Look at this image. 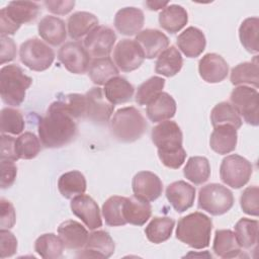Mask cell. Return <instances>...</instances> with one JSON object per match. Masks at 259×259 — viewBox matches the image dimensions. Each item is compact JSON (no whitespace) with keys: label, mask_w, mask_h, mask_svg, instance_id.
I'll list each match as a JSON object with an SVG mask.
<instances>
[{"label":"cell","mask_w":259,"mask_h":259,"mask_svg":"<svg viewBox=\"0 0 259 259\" xmlns=\"http://www.w3.org/2000/svg\"><path fill=\"white\" fill-rule=\"evenodd\" d=\"M38 138L46 148H61L73 142L78 127L61 99L54 101L38 122Z\"/></svg>","instance_id":"obj_1"},{"label":"cell","mask_w":259,"mask_h":259,"mask_svg":"<svg viewBox=\"0 0 259 259\" xmlns=\"http://www.w3.org/2000/svg\"><path fill=\"white\" fill-rule=\"evenodd\" d=\"M212 222L202 212H191L178 221L176 238L194 249H203L209 245Z\"/></svg>","instance_id":"obj_2"},{"label":"cell","mask_w":259,"mask_h":259,"mask_svg":"<svg viewBox=\"0 0 259 259\" xmlns=\"http://www.w3.org/2000/svg\"><path fill=\"white\" fill-rule=\"evenodd\" d=\"M147 121L140 110L134 106L119 108L109 120V130L115 140L133 143L145 134Z\"/></svg>","instance_id":"obj_3"},{"label":"cell","mask_w":259,"mask_h":259,"mask_svg":"<svg viewBox=\"0 0 259 259\" xmlns=\"http://www.w3.org/2000/svg\"><path fill=\"white\" fill-rule=\"evenodd\" d=\"M31 83L32 79L25 75L19 66L11 64L2 67L0 70V94L3 102L11 106H19Z\"/></svg>","instance_id":"obj_4"},{"label":"cell","mask_w":259,"mask_h":259,"mask_svg":"<svg viewBox=\"0 0 259 259\" xmlns=\"http://www.w3.org/2000/svg\"><path fill=\"white\" fill-rule=\"evenodd\" d=\"M234 204V195L230 189L219 183L202 186L198 193V207L211 215L228 212Z\"/></svg>","instance_id":"obj_5"},{"label":"cell","mask_w":259,"mask_h":259,"mask_svg":"<svg viewBox=\"0 0 259 259\" xmlns=\"http://www.w3.org/2000/svg\"><path fill=\"white\" fill-rule=\"evenodd\" d=\"M19 58L21 63L28 69L41 72L52 66L55 60V53L46 42L33 37L21 44Z\"/></svg>","instance_id":"obj_6"},{"label":"cell","mask_w":259,"mask_h":259,"mask_svg":"<svg viewBox=\"0 0 259 259\" xmlns=\"http://www.w3.org/2000/svg\"><path fill=\"white\" fill-rule=\"evenodd\" d=\"M253 167L244 157L233 154L223 159L220 167L222 181L228 186L238 189L245 186L252 175Z\"/></svg>","instance_id":"obj_7"},{"label":"cell","mask_w":259,"mask_h":259,"mask_svg":"<svg viewBox=\"0 0 259 259\" xmlns=\"http://www.w3.org/2000/svg\"><path fill=\"white\" fill-rule=\"evenodd\" d=\"M152 142L158 149V156L182 151L183 136L179 125L172 120H164L151 132Z\"/></svg>","instance_id":"obj_8"},{"label":"cell","mask_w":259,"mask_h":259,"mask_svg":"<svg viewBox=\"0 0 259 259\" xmlns=\"http://www.w3.org/2000/svg\"><path fill=\"white\" fill-rule=\"evenodd\" d=\"M232 105L235 107L239 115L251 125L259 124V107H258V91L249 86H238L230 95Z\"/></svg>","instance_id":"obj_9"},{"label":"cell","mask_w":259,"mask_h":259,"mask_svg":"<svg viewBox=\"0 0 259 259\" xmlns=\"http://www.w3.org/2000/svg\"><path fill=\"white\" fill-rule=\"evenodd\" d=\"M86 98V115L96 124H106L112 115L114 105L111 104L104 95L100 87H92L85 93Z\"/></svg>","instance_id":"obj_10"},{"label":"cell","mask_w":259,"mask_h":259,"mask_svg":"<svg viewBox=\"0 0 259 259\" xmlns=\"http://www.w3.org/2000/svg\"><path fill=\"white\" fill-rule=\"evenodd\" d=\"M58 59L73 74L86 73L91 62L90 55L79 41L65 42L59 50Z\"/></svg>","instance_id":"obj_11"},{"label":"cell","mask_w":259,"mask_h":259,"mask_svg":"<svg viewBox=\"0 0 259 259\" xmlns=\"http://www.w3.org/2000/svg\"><path fill=\"white\" fill-rule=\"evenodd\" d=\"M115 65L122 72L137 70L144 62L145 55L135 39L124 38L117 42L113 51Z\"/></svg>","instance_id":"obj_12"},{"label":"cell","mask_w":259,"mask_h":259,"mask_svg":"<svg viewBox=\"0 0 259 259\" xmlns=\"http://www.w3.org/2000/svg\"><path fill=\"white\" fill-rule=\"evenodd\" d=\"M115 40V32L110 27L98 25L85 36L83 46L94 59L103 58L109 56Z\"/></svg>","instance_id":"obj_13"},{"label":"cell","mask_w":259,"mask_h":259,"mask_svg":"<svg viewBox=\"0 0 259 259\" xmlns=\"http://www.w3.org/2000/svg\"><path fill=\"white\" fill-rule=\"evenodd\" d=\"M134 196L151 202L160 197L163 191V183L158 175L150 171L138 172L132 181Z\"/></svg>","instance_id":"obj_14"},{"label":"cell","mask_w":259,"mask_h":259,"mask_svg":"<svg viewBox=\"0 0 259 259\" xmlns=\"http://www.w3.org/2000/svg\"><path fill=\"white\" fill-rule=\"evenodd\" d=\"M70 206L72 212L90 230H96L102 226L100 209L91 196L84 193L77 195L72 198Z\"/></svg>","instance_id":"obj_15"},{"label":"cell","mask_w":259,"mask_h":259,"mask_svg":"<svg viewBox=\"0 0 259 259\" xmlns=\"http://www.w3.org/2000/svg\"><path fill=\"white\" fill-rule=\"evenodd\" d=\"M82 252L77 256L84 258H109L114 253V242L110 235L103 231L97 230L89 234L87 242Z\"/></svg>","instance_id":"obj_16"},{"label":"cell","mask_w":259,"mask_h":259,"mask_svg":"<svg viewBox=\"0 0 259 259\" xmlns=\"http://www.w3.org/2000/svg\"><path fill=\"white\" fill-rule=\"evenodd\" d=\"M198 72L205 82L219 83L227 78L229 65L222 56L208 53L199 60Z\"/></svg>","instance_id":"obj_17"},{"label":"cell","mask_w":259,"mask_h":259,"mask_svg":"<svg viewBox=\"0 0 259 259\" xmlns=\"http://www.w3.org/2000/svg\"><path fill=\"white\" fill-rule=\"evenodd\" d=\"M166 197L173 208L181 213L193 205L195 188L183 180H178L167 186Z\"/></svg>","instance_id":"obj_18"},{"label":"cell","mask_w":259,"mask_h":259,"mask_svg":"<svg viewBox=\"0 0 259 259\" xmlns=\"http://www.w3.org/2000/svg\"><path fill=\"white\" fill-rule=\"evenodd\" d=\"M135 40L141 47L145 58L154 59L164 52L169 46V38L165 33L158 29L147 28L141 30Z\"/></svg>","instance_id":"obj_19"},{"label":"cell","mask_w":259,"mask_h":259,"mask_svg":"<svg viewBox=\"0 0 259 259\" xmlns=\"http://www.w3.org/2000/svg\"><path fill=\"white\" fill-rule=\"evenodd\" d=\"M40 11L38 3L32 1H12L1 9L0 13L11 22L20 27L23 23H29L37 17Z\"/></svg>","instance_id":"obj_20"},{"label":"cell","mask_w":259,"mask_h":259,"mask_svg":"<svg viewBox=\"0 0 259 259\" xmlns=\"http://www.w3.org/2000/svg\"><path fill=\"white\" fill-rule=\"evenodd\" d=\"M144 12L136 7H124L119 9L114 16V26L123 35L138 34L144 26Z\"/></svg>","instance_id":"obj_21"},{"label":"cell","mask_w":259,"mask_h":259,"mask_svg":"<svg viewBox=\"0 0 259 259\" xmlns=\"http://www.w3.org/2000/svg\"><path fill=\"white\" fill-rule=\"evenodd\" d=\"M58 235L65 248L71 250L82 249L88 239V231L77 221L63 222L58 228Z\"/></svg>","instance_id":"obj_22"},{"label":"cell","mask_w":259,"mask_h":259,"mask_svg":"<svg viewBox=\"0 0 259 259\" xmlns=\"http://www.w3.org/2000/svg\"><path fill=\"white\" fill-rule=\"evenodd\" d=\"M177 46L186 57L196 58L204 51L206 40L200 29L189 26L177 36Z\"/></svg>","instance_id":"obj_23"},{"label":"cell","mask_w":259,"mask_h":259,"mask_svg":"<svg viewBox=\"0 0 259 259\" xmlns=\"http://www.w3.org/2000/svg\"><path fill=\"white\" fill-rule=\"evenodd\" d=\"M39 36L52 46H59L66 40L67 30L64 20L57 16L42 17L37 26Z\"/></svg>","instance_id":"obj_24"},{"label":"cell","mask_w":259,"mask_h":259,"mask_svg":"<svg viewBox=\"0 0 259 259\" xmlns=\"http://www.w3.org/2000/svg\"><path fill=\"white\" fill-rule=\"evenodd\" d=\"M237 141V130L229 124H221L214 126L209 138V146L215 153L225 155L236 149Z\"/></svg>","instance_id":"obj_25"},{"label":"cell","mask_w":259,"mask_h":259,"mask_svg":"<svg viewBox=\"0 0 259 259\" xmlns=\"http://www.w3.org/2000/svg\"><path fill=\"white\" fill-rule=\"evenodd\" d=\"M147 116L152 122H160L172 118L176 112V102L167 92H161L146 109Z\"/></svg>","instance_id":"obj_26"},{"label":"cell","mask_w":259,"mask_h":259,"mask_svg":"<svg viewBox=\"0 0 259 259\" xmlns=\"http://www.w3.org/2000/svg\"><path fill=\"white\" fill-rule=\"evenodd\" d=\"M212 250L221 258L243 257L242 248L238 244L234 232L231 230H217L214 233Z\"/></svg>","instance_id":"obj_27"},{"label":"cell","mask_w":259,"mask_h":259,"mask_svg":"<svg viewBox=\"0 0 259 259\" xmlns=\"http://www.w3.org/2000/svg\"><path fill=\"white\" fill-rule=\"evenodd\" d=\"M103 92L107 100L115 105L130 101L134 95L135 88L125 78L116 76L104 84Z\"/></svg>","instance_id":"obj_28"},{"label":"cell","mask_w":259,"mask_h":259,"mask_svg":"<svg viewBox=\"0 0 259 259\" xmlns=\"http://www.w3.org/2000/svg\"><path fill=\"white\" fill-rule=\"evenodd\" d=\"M187 22L188 14L180 5H168L159 14L160 26L170 33L178 32L187 24Z\"/></svg>","instance_id":"obj_29"},{"label":"cell","mask_w":259,"mask_h":259,"mask_svg":"<svg viewBox=\"0 0 259 259\" xmlns=\"http://www.w3.org/2000/svg\"><path fill=\"white\" fill-rule=\"evenodd\" d=\"M67 25L70 37L79 39L98 26V19L90 12L78 11L69 16Z\"/></svg>","instance_id":"obj_30"},{"label":"cell","mask_w":259,"mask_h":259,"mask_svg":"<svg viewBox=\"0 0 259 259\" xmlns=\"http://www.w3.org/2000/svg\"><path fill=\"white\" fill-rule=\"evenodd\" d=\"M152 206L149 202L143 201L136 196L125 197L123 203V217L126 224L143 226L151 218Z\"/></svg>","instance_id":"obj_31"},{"label":"cell","mask_w":259,"mask_h":259,"mask_svg":"<svg viewBox=\"0 0 259 259\" xmlns=\"http://www.w3.org/2000/svg\"><path fill=\"white\" fill-rule=\"evenodd\" d=\"M118 69L109 57L93 59L88 68V76L96 85H104L111 78L118 76Z\"/></svg>","instance_id":"obj_32"},{"label":"cell","mask_w":259,"mask_h":259,"mask_svg":"<svg viewBox=\"0 0 259 259\" xmlns=\"http://www.w3.org/2000/svg\"><path fill=\"white\" fill-rule=\"evenodd\" d=\"M182 65L183 59L180 52L174 46H170L158 56L155 72L165 77H173L181 70Z\"/></svg>","instance_id":"obj_33"},{"label":"cell","mask_w":259,"mask_h":259,"mask_svg":"<svg viewBox=\"0 0 259 259\" xmlns=\"http://www.w3.org/2000/svg\"><path fill=\"white\" fill-rule=\"evenodd\" d=\"M85 176L77 170L69 171L62 174L58 181V188L62 196L72 199L77 195L83 194L86 190Z\"/></svg>","instance_id":"obj_34"},{"label":"cell","mask_w":259,"mask_h":259,"mask_svg":"<svg viewBox=\"0 0 259 259\" xmlns=\"http://www.w3.org/2000/svg\"><path fill=\"white\" fill-rule=\"evenodd\" d=\"M230 80L233 85H251L257 89L259 86L257 57H255L252 62H244L234 67L231 71Z\"/></svg>","instance_id":"obj_35"},{"label":"cell","mask_w":259,"mask_h":259,"mask_svg":"<svg viewBox=\"0 0 259 259\" xmlns=\"http://www.w3.org/2000/svg\"><path fill=\"white\" fill-rule=\"evenodd\" d=\"M175 221L168 217H155L147 225L145 234L147 239L154 243L160 244L167 241L173 232Z\"/></svg>","instance_id":"obj_36"},{"label":"cell","mask_w":259,"mask_h":259,"mask_svg":"<svg viewBox=\"0 0 259 259\" xmlns=\"http://www.w3.org/2000/svg\"><path fill=\"white\" fill-rule=\"evenodd\" d=\"M258 221L247 218L240 219L235 225V237L241 248L252 249L258 242Z\"/></svg>","instance_id":"obj_37"},{"label":"cell","mask_w":259,"mask_h":259,"mask_svg":"<svg viewBox=\"0 0 259 259\" xmlns=\"http://www.w3.org/2000/svg\"><path fill=\"white\" fill-rule=\"evenodd\" d=\"M186 179L195 185L206 182L210 176V165L205 157H190L183 169Z\"/></svg>","instance_id":"obj_38"},{"label":"cell","mask_w":259,"mask_h":259,"mask_svg":"<svg viewBox=\"0 0 259 259\" xmlns=\"http://www.w3.org/2000/svg\"><path fill=\"white\" fill-rule=\"evenodd\" d=\"M64 247L60 237L53 233L40 235L34 242V251L45 259L61 258Z\"/></svg>","instance_id":"obj_39"},{"label":"cell","mask_w":259,"mask_h":259,"mask_svg":"<svg viewBox=\"0 0 259 259\" xmlns=\"http://www.w3.org/2000/svg\"><path fill=\"white\" fill-rule=\"evenodd\" d=\"M210 121L212 126L221 124H229L236 130L242 126V118L235 109V107L227 101L218 103L210 112Z\"/></svg>","instance_id":"obj_40"},{"label":"cell","mask_w":259,"mask_h":259,"mask_svg":"<svg viewBox=\"0 0 259 259\" xmlns=\"http://www.w3.org/2000/svg\"><path fill=\"white\" fill-rule=\"evenodd\" d=\"M259 19L258 17L246 18L239 27V37L242 46L251 54L259 52L258 47Z\"/></svg>","instance_id":"obj_41"},{"label":"cell","mask_w":259,"mask_h":259,"mask_svg":"<svg viewBox=\"0 0 259 259\" xmlns=\"http://www.w3.org/2000/svg\"><path fill=\"white\" fill-rule=\"evenodd\" d=\"M124 196L113 195L105 200L102 205V214L106 225L110 227L124 226L126 224L123 217Z\"/></svg>","instance_id":"obj_42"},{"label":"cell","mask_w":259,"mask_h":259,"mask_svg":"<svg viewBox=\"0 0 259 259\" xmlns=\"http://www.w3.org/2000/svg\"><path fill=\"white\" fill-rule=\"evenodd\" d=\"M165 80L159 76H153L143 82L137 90L135 100L139 105H148L163 90Z\"/></svg>","instance_id":"obj_43"},{"label":"cell","mask_w":259,"mask_h":259,"mask_svg":"<svg viewBox=\"0 0 259 259\" xmlns=\"http://www.w3.org/2000/svg\"><path fill=\"white\" fill-rule=\"evenodd\" d=\"M15 149L18 159H33L40 152V140L34 134L26 132L15 140Z\"/></svg>","instance_id":"obj_44"},{"label":"cell","mask_w":259,"mask_h":259,"mask_svg":"<svg viewBox=\"0 0 259 259\" xmlns=\"http://www.w3.org/2000/svg\"><path fill=\"white\" fill-rule=\"evenodd\" d=\"M25 123L21 112L15 108L4 107L1 110V133L19 135L24 130Z\"/></svg>","instance_id":"obj_45"},{"label":"cell","mask_w":259,"mask_h":259,"mask_svg":"<svg viewBox=\"0 0 259 259\" xmlns=\"http://www.w3.org/2000/svg\"><path fill=\"white\" fill-rule=\"evenodd\" d=\"M63 101L68 112L76 119V118H85L86 115V98L85 94L79 93H71L63 98Z\"/></svg>","instance_id":"obj_46"},{"label":"cell","mask_w":259,"mask_h":259,"mask_svg":"<svg viewBox=\"0 0 259 259\" xmlns=\"http://www.w3.org/2000/svg\"><path fill=\"white\" fill-rule=\"evenodd\" d=\"M258 195H259V188L256 185L249 186L242 192L240 197V204L245 213L249 215L258 217L259 214Z\"/></svg>","instance_id":"obj_47"},{"label":"cell","mask_w":259,"mask_h":259,"mask_svg":"<svg viewBox=\"0 0 259 259\" xmlns=\"http://www.w3.org/2000/svg\"><path fill=\"white\" fill-rule=\"evenodd\" d=\"M17 249L16 237L8 230H0V257L2 259L11 257L15 254Z\"/></svg>","instance_id":"obj_48"},{"label":"cell","mask_w":259,"mask_h":259,"mask_svg":"<svg viewBox=\"0 0 259 259\" xmlns=\"http://www.w3.org/2000/svg\"><path fill=\"white\" fill-rule=\"evenodd\" d=\"M0 227L1 229H11L16 220L15 209L12 203L5 198L0 199Z\"/></svg>","instance_id":"obj_49"},{"label":"cell","mask_w":259,"mask_h":259,"mask_svg":"<svg viewBox=\"0 0 259 259\" xmlns=\"http://www.w3.org/2000/svg\"><path fill=\"white\" fill-rule=\"evenodd\" d=\"M17 167L14 161L1 159V188L5 189L10 187L16 178Z\"/></svg>","instance_id":"obj_50"},{"label":"cell","mask_w":259,"mask_h":259,"mask_svg":"<svg viewBox=\"0 0 259 259\" xmlns=\"http://www.w3.org/2000/svg\"><path fill=\"white\" fill-rule=\"evenodd\" d=\"M15 140L13 137L2 134L1 135V159L17 161L18 157L16 155Z\"/></svg>","instance_id":"obj_51"},{"label":"cell","mask_w":259,"mask_h":259,"mask_svg":"<svg viewBox=\"0 0 259 259\" xmlns=\"http://www.w3.org/2000/svg\"><path fill=\"white\" fill-rule=\"evenodd\" d=\"M47 9L57 15H65L73 10L75 6V1L72 0H61V1H45L44 2Z\"/></svg>","instance_id":"obj_52"},{"label":"cell","mask_w":259,"mask_h":259,"mask_svg":"<svg viewBox=\"0 0 259 259\" xmlns=\"http://www.w3.org/2000/svg\"><path fill=\"white\" fill-rule=\"evenodd\" d=\"M16 56V45L8 36H1V65L12 61Z\"/></svg>","instance_id":"obj_53"},{"label":"cell","mask_w":259,"mask_h":259,"mask_svg":"<svg viewBox=\"0 0 259 259\" xmlns=\"http://www.w3.org/2000/svg\"><path fill=\"white\" fill-rule=\"evenodd\" d=\"M146 5L150 10H159L161 8H165L166 6L169 5V2H162V1H147Z\"/></svg>","instance_id":"obj_54"}]
</instances>
